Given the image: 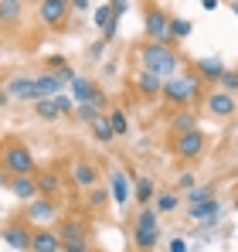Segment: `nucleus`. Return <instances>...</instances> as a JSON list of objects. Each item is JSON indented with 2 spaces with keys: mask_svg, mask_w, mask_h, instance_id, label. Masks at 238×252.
Segmentation results:
<instances>
[{
  "mask_svg": "<svg viewBox=\"0 0 238 252\" xmlns=\"http://www.w3.org/2000/svg\"><path fill=\"white\" fill-rule=\"evenodd\" d=\"M235 211H238V198H235Z\"/></svg>",
  "mask_w": 238,
  "mask_h": 252,
  "instance_id": "obj_43",
  "label": "nucleus"
},
{
  "mask_svg": "<svg viewBox=\"0 0 238 252\" xmlns=\"http://www.w3.org/2000/svg\"><path fill=\"white\" fill-rule=\"evenodd\" d=\"M14 3H24V0H14Z\"/></svg>",
  "mask_w": 238,
  "mask_h": 252,
  "instance_id": "obj_44",
  "label": "nucleus"
},
{
  "mask_svg": "<svg viewBox=\"0 0 238 252\" xmlns=\"http://www.w3.org/2000/svg\"><path fill=\"white\" fill-rule=\"evenodd\" d=\"M65 252H92L89 242H65Z\"/></svg>",
  "mask_w": 238,
  "mask_h": 252,
  "instance_id": "obj_37",
  "label": "nucleus"
},
{
  "mask_svg": "<svg viewBox=\"0 0 238 252\" xmlns=\"http://www.w3.org/2000/svg\"><path fill=\"white\" fill-rule=\"evenodd\" d=\"M133 85H136V92H140L143 99H157L160 92H163V79L153 75V72H143V68L133 75Z\"/></svg>",
  "mask_w": 238,
  "mask_h": 252,
  "instance_id": "obj_16",
  "label": "nucleus"
},
{
  "mask_svg": "<svg viewBox=\"0 0 238 252\" xmlns=\"http://www.w3.org/2000/svg\"><path fill=\"white\" fill-rule=\"evenodd\" d=\"M68 14H72V0H41V3H38L41 24H44V28H51V31L65 28Z\"/></svg>",
  "mask_w": 238,
  "mask_h": 252,
  "instance_id": "obj_10",
  "label": "nucleus"
},
{
  "mask_svg": "<svg viewBox=\"0 0 238 252\" xmlns=\"http://www.w3.org/2000/svg\"><path fill=\"white\" fill-rule=\"evenodd\" d=\"M201 7L204 10H218V0H201Z\"/></svg>",
  "mask_w": 238,
  "mask_h": 252,
  "instance_id": "obj_41",
  "label": "nucleus"
},
{
  "mask_svg": "<svg viewBox=\"0 0 238 252\" xmlns=\"http://www.w3.org/2000/svg\"><path fill=\"white\" fill-rule=\"evenodd\" d=\"M72 181L82 191H92V188H99V167L92 160H75L72 164Z\"/></svg>",
  "mask_w": 238,
  "mask_h": 252,
  "instance_id": "obj_15",
  "label": "nucleus"
},
{
  "mask_svg": "<svg viewBox=\"0 0 238 252\" xmlns=\"http://www.w3.org/2000/svg\"><path fill=\"white\" fill-rule=\"evenodd\" d=\"M99 116H102V109H99V106H92V102H75V120H79V123L92 126Z\"/></svg>",
  "mask_w": 238,
  "mask_h": 252,
  "instance_id": "obj_28",
  "label": "nucleus"
},
{
  "mask_svg": "<svg viewBox=\"0 0 238 252\" xmlns=\"http://www.w3.org/2000/svg\"><path fill=\"white\" fill-rule=\"evenodd\" d=\"M65 89V82L55 75V72H41L38 75V92H41V99H51V95H58Z\"/></svg>",
  "mask_w": 238,
  "mask_h": 252,
  "instance_id": "obj_24",
  "label": "nucleus"
},
{
  "mask_svg": "<svg viewBox=\"0 0 238 252\" xmlns=\"http://www.w3.org/2000/svg\"><path fill=\"white\" fill-rule=\"evenodd\" d=\"M208 198H214L211 188H194V191H187V205H201V201H208Z\"/></svg>",
  "mask_w": 238,
  "mask_h": 252,
  "instance_id": "obj_35",
  "label": "nucleus"
},
{
  "mask_svg": "<svg viewBox=\"0 0 238 252\" xmlns=\"http://www.w3.org/2000/svg\"><path fill=\"white\" fill-rule=\"evenodd\" d=\"M0 239H3L7 246H14L17 252H31V225H28L24 218H14V221H7V225L0 228Z\"/></svg>",
  "mask_w": 238,
  "mask_h": 252,
  "instance_id": "obj_11",
  "label": "nucleus"
},
{
  "mask_svg": "<svg viewBox=\"0 0 238 252\" xmlns=\"http://www.w3.org/2000/svg\"><path fill=\"white\" fill-rule=\"evenodd\" d=\"M68 95H72L75 102H92V106H99V109L106 113V92L92 82L89 75H75L72 85H68Z\"/></svg>",
  "mask_w": 238,
  "mask_h": 252,
  "instance_id": "obj_8",
  "label": "nucleus"
},
{
  "mask_svg": "<svg viewBox=\"0 0 238 252\" xmlns=\"http://www.w3.org/2000/svg\"><path fill=\"white\" fill-rule=\"evenodd\" d=\"M21 17H24L21 3H14V0H0V24H3V28L21 24Z\"/></svg>",
  "mask_w": 238,
  "mask_h": 252,
  "instance_id": "obj_26",
  "label": "nucleus"
},
{
  "mask_svg": "<svg viewBox=\"0 0 238 252\" xmlns=\"http://www.w3.org/2000/svg\"><path fill=\"white\" fill-rule=\"evenodd\" d=\"M157 242H160V215L157 208L143 205L136 211V218H133V246L140 252H150V249H157Z\"/></svg>",
  "mask_w": 238,
  "mask_h": 252,
  "instance_id": "obj_3",
  "label": "nucleus"
},
{
  "mask_svg": "<svg viewBox=\"0 0 238 252\" xmlns=\"http://www.w3.org/2000/svg\"><path fill=\"white\" fill-rule=\"evenodd\" d=\"M232 10H235V17H238V0H235V3H232Z\"/></svg>",
  "mask_w": 238,
  "mask_h": 252,
  "instance_id": "obj_42",
  "label": "nucleus"
},
{
  "mask_svg": "<svg viewBox=\"0 0 238 252\" xmlns=\"http://www.w3.org/2000/svg\"><path fill=\"white\" fill-rule=\"evenodd\" d=\"M157 198V188H153V181L150 177H136V184H133V201L143 208V205H150Z\"/></svg>",
  "mask_w": 238,
  "mask_h": 252,
  "instance_id": "obj_22",
  "label": "nucleus"
},
{
  "mask_svg": "<svg viewBox=\"0 0 238 252\" xmlns=\"http://www.w3.org/2000/svg\"><path fill=\"white\" fill-rule=\"evenodd\" d=\"M10 191H14V198L17 201H34V198H41L38 191V181H34V174H24V177H10Z\"/></svg>",
  "mask_w": 238,
  "mask_h": 252,
  "instance_id": "obj_18",
  "label": "nucleus"
},
{
  "mask_svg": "<svg viewBox=\"0 0 238 252\" xmlns=\"http://www.w3.org/2000/svg\"><path fill=\"white\" fill-rule=\"evenodd\" d=\"M153 208H157V215H170V211H177V208H180V194H177V191H157Z\"/></svg>",
  "mask_w": 238,
  "mask_h": 252,
  "instance_id": "obj_25",
  "label": "nucleus"
},
{
  "mask_svg": "<svg viewBox=\"0 0 238 252\" xmlns=\"http://www.w3.org/2000/svg\"><path fill=\"white\" fill-rule=\"evenodd\" d=\"M204 143H208L204 133L194 129V133H180V136H174V140H170V150H174L177 160H187V164H191V160H198L201 154H204Z\"/></svg>",
  "mask_w": 238,
  "mask_h": 252,
  "instance_id": "obj_7",
  "label": "nucleus"
},
{
  "mask_svg": "<svg viewBox=\"0 0 238 252\" xmlns=\"http://www.w3.org/2000/svg\"><path fill=\"white\" fill-rule=\"evenodd\" d=\"M136 62H140L143 72H153V75H160L163 82L174 79L177 68H180L177 48H174V44H160V41H143L140 51H136Z\"/></svg>",
  "mask_w": 238,
  "mask_h": 252,
  "instance_id": "obj_1",
  "label": "nucleus"
},
{
  "mask_svg": "<svg viewBox=\"0 0 238 252\" xmlns=\"http://www.w3.org/2000/svg\"><path fill=\"white\" fill-rule=\"evenodd\" d=\"M34 181H38V191L41 198H58V191H61V177H58V170H38L34 174Z\"/></svg>",
  "mask_w": 238,
  "mask_h": 252,
  "instance_id": "obj_21",
  "label": "nucleus"
},
{
  "mask_svg": "<svg viewBox=\"0 0 238 252\" xmlns=\"http://www.w3.org/2000/svg\"><path fill=\"white\" fill-rule=\"evenodd\" d=\"M204 113L214 116V120H232V116L238 113V102H235L232 92H225V89H211L208 99H204Z\"/></svg>",
  "mask_w": 238,
  "mask_h": 252,
  "instance_id": "obj_9",
  "label": "nucleus"
},
{
  "mask_svg": "<svg viewBox=\"0 0 238 252\" xmlns=\"http://www.w3.org/2000/svg\"><path fill=\"white\" fill-rule=\"evenodd\" d=\"M153 3H163V0H153Z\"/></svg>",
  "mask_w": 238,
  "mask_h": 252,
  "instance_id": "obj_45",
  "label": "nucleus"
},
{
  "mask_svg": "<svg viewBox=\"0 0 238 252\" xmlns=\"http://www.w3.org/2000/svg\"><path fill=\"white\" fill-rule=\"evenodd\" d=\"M191 31H194V24H191L187 17H174V21H170V38H174V41L191 38Z\"/></svg>",
  "mask_w": 238,
  "mask_h": 252,
  "instance_id": "obj_29",
  "label": "nucleus"
},
{
  "mask_svg": "<svg viewBox=\"0 0 238 252\" xmlns=\"http://www.w3.org/2000/svg\"><path fill=\"white\" fill-rule=\"evenodd\" d=\"M194 72L201 75V82H221V75L228 72L225 62L218 58H194Z\"/></svg>",
  "mask_w": 238,
  "mask_h": 252,
  "instance_id": "obj_20",
  "label": "nucleus"
},
{
  "mask_svg": "<svg viewBox=\"0 0 238 252\" xmlns=\"http://www.w3.org/2000/svg\"><path fill=\"white\" fill-rule=\"evenodd\" d=\"M85 201H89V208H106V205H109V201H113V194H109V191H106V188H92V191H89V198H85Z\"/></svg>",
  "mask_w": 238,
  "mask_h": 252,
  "instance_id": "obj_32",
  "label": "nucleus"
},
{
  "mask_svg": "<svg viewBox=\"0 0 238 252\" xmlns=\"http://www.w3.org/2000/svg\"><path fill=\"white\" fill-rule=\"evenodd\" d=\"M201 75L191 68V72H177L174 79H167L163 82V92H160V99L167 102V106H177V109H187L194 99L201 95Z\"/></svg>",
  "mask_w": 238,
  "mask_h": 252,
  "instance_id": "obj_2",
  "label": "nucleus"
},
{
  "mask_svg": "<svg viewBox=\"0 0 238 252\" xmlns=\"http://www.w3.org/2000/svg\"><path fill=\"white\" fill-rule=\"evenodd\" d=\"M3 170H10L14 177H24V174H38V160L31 154V147H24L21 140H10L3 147Z\"/></svg>",
  "mask_w": 238,
  "mask_h": 252,
  "instance_id": "obj_4",
  "label": "nucleus"
},
{
  "mask_svg": "<svg viewBox=\"0 0 238 252\" xmlns=\"http://www.w3.org/2000/svg\"><path fill=\"white\" fill-rule=\"evenodd\" d=\"M58 235H61V242H89V228L82 218H61Z\"/></svg>",
  "mask_w": 238,
  "mask_h": 252,
  "instance_id": "obj_19",
  "label": "nucleus"
},
{
  "mask_svg": "<svg viewBox=\"0 0 238 252\" xmlns=\"http://www.w3.org/2000/svg\"><path fill=\"white\" fill-rule=\"evenodd\" d=\"M232 3H235V0H232Z\"/></svg>",
  "mask_w": 238,
  "mask_h": 252,
  "instance_id": "obj_48",
  "label": "nucleus"
},
{
  "mask_svg": "<svg viewBox=\"0 0 238 252\" xmlns=\"http://www.w3.org/2000/svg\"><path fill=\"white\" fill-rule=\"evenodd\" d=\"M106 116H109V126H113V133H116V136H126V133H129V120H126V113H122V109H109Z\"/></svg>",
  "mask_w": 238,
  "mask_h": 252,
  "instance_id": "obj_31",
  "label": "nucleus"
},
{
  "mask_svg": "<svg viewBox=\"0 0 238 252\" xmlns=\"http://www.w3.org/2000/svg\"><path fill=\"white\" fill-rule=\"evenodd\" d=\"M55 218H58V198H34V201L24 205V221L28 225L48 228Z\"/></svg>",
  "mask_w": 238,
  "mask_h": 252,
  "instance_id": "obj_6",
  "label": "nucleus"
},
{
  "mask_svg": "<svg viewBox=\"0 0 238 252\" xmlns=\"http://www.w3.org/2000/svg\"><path fill=\"white\" fill-rule=\"evenodd\" d=\"M177 188H184V191H194V188H198L194 174H180V177H177Z\"/></svg>",
  "mask_w": 238,
  "mask_h": 252,
  "instance_id": "obj_36",
  "label": "nucleus"
},
{
  "mask_svg": "<svg viewBox=\"0 0 238 252\" xmlns=\"http://www.w3.org/2000/svg\"><path fill=\"white\" fill-rule=\"evenodd\" d=\"M10 99H14V95H10V92H7V89H3V85H0V106H7V102H10Z\"/></svg>",
  "mask_w": 238,
  "mask_h": 252,
  "instance_id": "obj_40",
  "label": "nucleus"
},
{
  "mask_svg": "<svg viewBox=\"0 0 238 252\" xmlns=\"http://www.w3.org/2000/svg\"><path fill=\"white\" fill-rule=\"evenodd\" d=\"M89 7H92V3H89V0H72V10H79V14H85V10H89Z\"/></svg>",
  "mask_w": 238,
  "mask_h": 252,
  "instance_id": "obj_39",
  "label": "nucleus"
},
{
  "mask_svg": "<svg viewBox=\"0 0 238 252\" xmlns=\"http://www.w3.org/2000/svg\"><path fill=\"white\" fill-rule=\"evenodd\" d=\"M167 252H187V242L184 239H170L167 242Z\"/></svg>",
  "mask_w": 238,
  "mask_h": 252,
  "instance_id": "obj_38",
  "label": "nucleus"
},
{
  "mask_svg": "<svg viewBox=\"0 0 238 252\" xmlns=\"http://www.w3.org/2000/svg\"><path fill=\"white\" fill-rule=\"evenodd\" d=\"M235 177H238V167H235Z\"/></svg>",
  "mask_w": 238,
  "mask_h": 252,
  "instance_id": "obj_46",
  "label": "nucleus"
},
{
  "mask_svg": "<svg viewBox=\"0 0 238 252\" xmlns=\"http://www.w3.org/2000/svg\"><path fill=\"white\" fill-rule=\"evenodd\" d=\"M170 21L174 17H167V10L160 3H150L147 14H143V34H147V41L174 44V38H170Z\"/></svg>",
  "mask_w": 238,
  "mask_h": 252,
  "instance_id": "obj_5",
  "label": "nucleus"
},
{
  "mask_svg": "<svg viewBox=\"0 0 238 252\" xmlns=\"http://www.w3.org/2000/svg\"><path fill=\"white\" fill-rule=\"evenodd\" d=\"M92 21H95V28H99V31H106V28H109V21H113V3H102V7H95Z\"/></svg>",
  "mask_w": 238,
  "mask_h": 252,
  "instance_id": "obj_33",
  "label": "nucleus"
},
{
  "mask_svg": "<svg viewBox=\"0 0 238 252\" xmlns=\"http://www.w3.org/2000/svg\"><path fill=\"white\" fill-rule=\"evenodd\" d=\"M31 252H65V242L55 228H34L31 232Z\"/></svg>",
  "mask_w": 238,
  "mask_h": 252,
  "instance_id": "obj_14",
  "label": "nucleus"
},
{
  "mask_svg": "<svg viewBox=\"0 0 238 252\" xmlns=\"http://www.w3.org/2000/svg\"><path fill=\"white\" fill-rule=\"evenodd\" d=\"M34 116H38V120H44V123L61 120V113H58V106H55V95H51V99H38V102H34Z\"/></svg>",
  "mask_w": 238,
  "mask_h": 252,
  "instance_id": "obj_27",
  "label": "nucleus"
},
{
  "mask_svg": "<svg viewBox=\"0 0 238 252\" xmlns=\"http://www.w3.org/2000/svg\"><path fill=\"white\" fill-rule=\"evenodd\" d=\"M198 129V116L191 113V109H180L174 120H170V133L174 136H180V133H194Z\"/></svg>",
  "mask_w": 238,
  "mask_h": 252,
  "instance_id": "obj_23",
  "label": "nucleus"
},
{
  "mask_svg": "<svg viewBox=\"0 0 238 252\" xmlns=\"http://www.w3.org/2000/svg\"><path fill=\"white\" fill-rule=\"evenodd\" d=\"M3 89L14 95V99H24V102H38L41 92H38V79H31V75H14V79H7Z\"/></svg>",
  "mask_w": 238,
  "mask_h": 252,
  "instance_id": "obj_12",
  "label": "nucleus"
},
{
  "mask_svg": "<svg viewBox=\"0 0 238 252\" xmlns=\"http://www.w3.org/2000/svg\"><path fill=\"white\" fill-rule=\"evenodd\" d=\"M0 154H3V147H0Z\"/></svg>",
  "mask_w": 238,
  "mask_h": 252,
  "instance_id": "obj_47",
  "label": "nucleus"
},
{
  "mask_svg": "<svg viewBox=\"0 0 238 252\" xmlns=\"http://www.w3.org/2000/svg\"><path fill=\"white\" fill-rule=\"evenodd\" d=\"M218 85H221L225 92H232V95H235V92H238V72H235V68H228V72L221 75V82H218Z\"/></svg>",
  "mask_w": 238,
  "mask_h": 252,
  "instance_id": "obj_34",
  "label": "nucleus"
},
{
  "mask_svg": "<svg viewBox=\"0 0 238 252\" xmlns=\"http://www.w3.org/2000/svg\"><path fill=\"white\" fill-rule=\"evenodd\" d=\"M109 194H113V205H116V208H126V205L133 201V184H129L126 170L113 167V174H109Z\"/></svg>",
  "mask_w": 238,
  "mask_h": 252,
  "instance_id": "obj_13",
  "label": "nucleus"
},
{
  "mask_svg": "<svg viewBox=\"0 0 238 252\" xmlns=\"http://www.w3.org/2000/svg\"><path fill=\"white\" fill-rule=\"evenodd\" d=\"M92 133H95V140H102V143H113V136H116V133H113V126H109V116H106V113H102V116L92 123Z\"/></svg>",
  "mask_w": 238,
  "mask_h": 252,
  "instance_id": "obj_30",
  "label": "nucleus"
},
{
  "mask_svg": "<svg viewBox=\"0 0 238 252\" xmlns=\"http://www.w3.org/2000/svg\"><path fill=\"white\" fill-rule=\"evenodd\" d=\"M187 215H191V221L214 225L218 215H221V201H218V198H208V201H201V205H187Z\"/></svg>",
  "mask_w": 238,
  "mask_h": 252,
  "instance_id": "obj_17",
  "label": "nucleus"
}]
</instances>
